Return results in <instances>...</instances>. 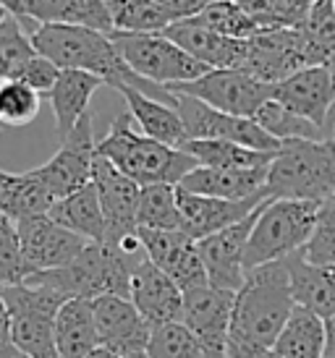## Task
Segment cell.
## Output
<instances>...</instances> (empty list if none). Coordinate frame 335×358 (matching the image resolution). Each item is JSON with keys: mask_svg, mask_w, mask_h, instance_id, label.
Here are the masks:
<instances>
[{"mask_svg": "<svg viewBox=\"0 0 335 358\" xmlns=\"http://www.w3.org/2000/svg\"><path fill=\"white\" fill-rule=\"evenodd\" d=\"M286 262L291 293L296 306H304L309 311L320 314L322 319H330L335 314V264H317L299 251L291 254Z\"/></svg>", "mask_w": 335, "mask_h": 358, "instance_id": "cb8c5ba5", "label": "cell"}, {"mask_svg": "<svg viewBox=\"0 0 335 358\" xmlns=\"http://www.w3.org/2000/svg\"><path fill=\"white\" fill-rule=\"evenodd\" d=\"M123 358H149L147 353H131V356H123Z\"/></svg>", "mask_w": 335, "mask_h": 358, "instance_id": "681fc988", "label": "cell"}, {"mask_svg": "<svg viewBox=\"0 0 335 358\" xmlns=\"http://www.w3.org/2000/svg\"><path fill=\"white\" fill-rule=\"evenodd\" d=\"M110 37L128 69L160 87L194 81L210 71L205 63L178 48L165 31H110Z\"/></svg>", "mask_w": 335, "mask_h": 358, "instance_id": "ba28073f", "label": "cell"}, {"mask_svg": "<svg viewBox=\"0 0 335 358\" xmlns=\"http://www.w3.org/2000/svg\"><path fill=\"white\" fill-rule=\"evenodd\" d=\"M21 16L37 24H76L113 31L108 0H21Z\"/></svg>", "mask_w": 335, "mask_h": 358, "instance_id": "484cf974", "label": "cell"}, {"mask_svg": "<svg viewBox=\"0 0 335 358\" xmlns=\"http://www.w3.org/2000/svg\"><path fill=\"white\" fill-rule=\"evenodd\" d=\"M131 120H134L131 113L116 115L108 134L97 141V155L110 159L134 183L139 186H152V183L178 186L199 165L197 159L184 150L168 147L144 134H137Z\"/></svg>", "mask_w": 335, "mask_h": 358, "instance_id": "3957f363", "label": "cell"}, {"mask_svg": "<svg viewBox=\"0 0 335 358\" xmlns=\"http://www.w3.org/2000/svg\"><path fill=\"white\" fill-rule=\"evenodd\" d=\"M296 29L301 34L306 48L309 66H333L335 63V3L333 0H315L312 8Z\"/></svg>", "mask_w": 335, "mask_h": 358, "instance_id": "1f68e13d", "label": "cell"}, {"mask_svg": "<svg viewBox=\"0 0 335 358\" xmlns=\"http://www.w3.org/2000/svg\"><path fill=\"white\" fill-rule=\"evenodd\" d=\"M139 241L152 264H158L178 288L194 290L210 285L205 262L199 257L197 241L184 230H149L139 228Z\"/></svg>", "mask_w": 335, "mask_h": 358, "instance_id": "2e32d148", "label": "cell"}, {"mask_svg": "<svg viewBox=\"0 0 335 358\" xmlns=\"http://www.w3.org/2000/svg\"><path fill=\"white\" fill-rule=\"evenodd\" d=\"M0 358H32V356H29V353H24V350L16 348V345L11 343L8 348H3V350H0Z\"/></svg>", "mask_w": 335, "mask_h": 358, "instance_id": "7dc6e473", "label": "cell"}, {"mask_svg": "<svg viewBox=\"0 0 335 358\" xmlns=\"http://www.w3.org/2000/svg\"><path fill=\"white\" fill-rule=\"evenodd\" d=\"M60 79V69L53 63V60L42 58L40 52L29 60V66L21 71V76L16 81H24V84H29L32 90H37L40 94L48 97L50 90L55 87V81Z\"/></svg>", "mask_w": 335, "mask_h": 358, "instance_id": "7bdbcfd3", "label": "cell"}, {"mask_svg": "<svg viewBox=\"0 0 335 358\" xmlns=\"http://www.w3.org/2000/svg\"><path fill=\"white\" fill-rule=\"evenodd\" d=\"M27 280V267L21 257L19 225L0 209V288L19 285Z\"/></svg>", "mask_w": 335, "mask_h": 358, "instance_id": "60d3db41", "label": "cell"}, {"mask_svg": "<svg viewBox=\"0 0 335 358\" xmlns=\"http://www.w3.org/2000/svg\"><path fill=\"white\" fill-rule=\"evenodd\" d=\"M55 201L34 173H8L0 170V209L11 220H29L37 215H48Z\"/></svg>", "mask_w": 335, "mask_h": 358, "instance_id": "f546056e", "label": "cell"}, {"mask_svg": "<svg viewBox=\"0 0 335 358\" xmlns=\"http://www.w3.org/2000/svg\"><path fill=\"white\" fill-rule=\"evenodd\" d=\"M301 254L317 264H335V196L320 204L315 236L301 249Z\"/></svg>", "mask_w": 335, "mask_h": 358, "instance_id": "b9f144b4", "label": "cell"}, {"mask_svg": "<svg viewBox=\"0 0 335 358\" xmlns=\"http://www.w3.org/2000/svg\"><path fill=\"white\" fill-rule=\"evenodd\" d=\"M254 120L262 126V129L275 136L278 141H291V139H309V141H325V131L317 129L312 120H306L304 115H299L294 110H288L286 105L273 97L267 100L259 113L254 115Z\"/></svg>", "mask_w": 335, "mask_h": 358, "instance_id": "8d00e7d4", "label": "cell"}, {"mask_svg": "<svg viewBox=\"0 0 335 358\" xmlns=\"http://www.w3.org/2000/svg\"><path fill=\"white\" fill-rule=\"evenodd\" d=\"M121 94L126 97L128 113L144 136L160 141V144H168V147H176V150H181L189 141L184 120H181L173 102L155 100L137 87H126Z\"/></svg>", "mask_w": 335, "mask_h": 358, "instance_id": "d4e9b609", "label": "cell"}, {"mask_svg": "<svg viewBox=\"0 0 335 358\" xmlns=\"http://www.w3.org/2000/svg\"><path fill=\"white\" fill-rule=\"evenodd\" d=\"M92 183L97 189L100 207L105 215V243L118 246L128 257L142 254V241H139V191L142 186L123 176L110 159L95 157V170H92Z\"/></svg>", "mask_w": 335, "mask_h": 358, "instance_id": "9c48e42d", "label": "cell"}, {"mask_svg": "<svg viewBox=\"0 0 335 358\" xmlns=\"http://www.w3.org/2000/svg\"><path fill=\"white\" fill-rule=\"evenodd\" d=\"M0 296L11 311L13 345L32 358H60L55 345V317L69 299L58 290L32 282L0 288Z\"/></svg>", "mask_w": 335, "mask_h": 358, "instance_id": "52a82bcc", "label": "cell"}, {"mask_svg": "<svg viewBox=\"0 0 335 358\" xmlns=\"http://www.w3.org/2000/svg\"><path fill=\"white\" fill-rule=\"evenodd\" d=\"M149 358H212L202 340L184 324V322H170L163 327L152 329V338L147 345Z\"/></svg>", "mask_w": 335, "mask_h": 358, "instance_id": "f35d334b", "label": "cell"}, {"mask_svg": "<svg viewBox=\"0 0 335 358\" xmlns=\"http://www.w3.org/2000/svg\"><path fill=\"white\" fill-rule=\"evenodd\" d=\"M128 299L134 301V306L152 324V329L170 322H181V314H184V290L158 264H152L147 254L137 257L134 262Z\"/></svg>", "mask_w": 335, "mask_h": 358, "instance_id": "ffe728a7", "label": "cell"}, {"mask_svg": "<svg viewBox=\"0 0 335 358\" xmlns=\"http://www.w3.org/2000/svg\"><path fill=\"white\" fill-rule=\"evenodd\" d=\"M259 209L252 212L247 220L236 222V225L217 230V233H212L207 238L197 241L199 257L205 262V269H207V278L212 288L238 293L241 285L247 282L244 259H247V243L257 217H259Z\"/></svg>", "mask_w": 335, "mask_h": 358, "instance_id": "ac0fdd59", "label": "cell"}, {"mask_svg": "<svg viewBox=\"0 0 335 358\" xmlns=\"http://www.w3.org/2000/svg\"><path fill=\"white\" fill-rule=\"evenodd\" d=\"M267 194L317 204L335 196V141H283L267 168Z\"/></svg>", "mask_w": 335, "mask_h": 358, "instance_id": "5b68a950", "label": "cell"}, {"mask_svg": "<svg viewBox=\"0 0 335 358\" xmlns=\"http://www.w3.org/2000/svg\"><path fill=\"white\" fill-rule=\"evenodd\" d=\"M102 87H105V81L95 76V73H87V71H60V79L55 81V87L48 94L60 139L69 136L74 126L87 115V108L92 97H95V92L102 90Z\"/></svg>", "mask_w": 335, "mask_h": 358, "instance_id": "4316f807", "label": "cell"}, {"mask_svg": "<svg viewBox=\"0 0 335 358\" xmlns=\"http://www.w3.org/2000/svg\"><path fill=\"white\" fill-rule=\"evenodd\" d=\"M95 157H97V141L92 131V115L87 113L69 136L60 139L58 152L32 173L48 189L53 201H60L92 183Z\"/></svg>", "mask_w": 335, "mask_h": 358, "instance_id": "8fae6325", "label": "cell"}, {"mask_svg": "<svg viewBox=\"0 0 335 358\" xmlns=\"http://www.w3.org/2000/svg\"><path fill=\"white\" fill-rule=\"evenodd\" d=\"M181 150L205 168H267L278 152H257L226 139H189Z\"/></svg>", "mask_w": 335, "mask_h": 358, "instance_id": "d6a6232c", "label": "cell"}, {"mask_svg": "<svg viewBox=\"0 0 335 358\" xmlns=\"http://www.w3.org/2000/svg\"><path fill=\"white\" fill-rule=\"evenodd\" d=\"M50 217L63 228L74 230L76 236L87 238L89 243H105V215L100 207V196L95 183L71 194L66 199L55 201L48 212Z\"/></svg>", "mask_w": 335, "mask_h": 358, "instance_id": "f1b7e54d", "label": "cell"}, {"mask_svg": "<svg viewBox=\"0 0 335 358\" xmlns=\"http://www.w3.org/2000/svg\"><path fill=\"white\" fill-rule=\"evenodd\" d=\"M55 345L60 358H87L100 345L95 306L87 299H69L55 317Z\"/></svg>", "mask_w": 335, "mask_h": 358, "instance_id": "83f0119b", "label": "cell"}, {"mask_svg": "<svg viewBox=\"0 0 335 358\" xmlns=\"http://www.w3.org/2000/svg\"><path fill=\"white\" fill-rule=\"evenodd\" d=\"M137 222L139 228L149 230H184V215H181V204H178V186H173V183L142 186Z\"/></svg>", "mask_w": 335, "mask_h": 358, "instance_id": "836d02e7", "label": "cell"}, {"mask_svg": "<svg viewBox=\"0 0 335 358\" xmlns=\"http://www.w3.org/2000/svg\"><path fill=\"white\" fill-rule=\"evenodd\" d=\"M34 55L37 48L32 42V31L24 29L19 16L8 13L0 21V84L19 79Z\"/></svg>", "mask_w": 335, "mask_h": 358, "instance_id": "e575fe53", "label": "cell"}, {"mask_svg": "<svg viewBox=\"0 0 335 358\" xmlns=\"http://www.w3.org/2000/svg\"><path fill=\"white\" fill-rule=\"evenodd\" d=\"M6 16H8V10H6V8H3V6H0V21L6 19ZM11 16H13V13H11Z\"/></svg>", "mask_w": 335, "mask_h": 358, "instance_id": "f907efd6", "label": "cell"}, {"mask_svg": "<svg viewBox=\"0 0 335 358\" xmlns=\"http://www.w3.org/2000/svg\"><path fill=\"white\" fill-rule=\"evenodd\" d=\"M194 19L199 24H205L207 29L217 31L223 37H231V40L247 42L262 31V27L238 6L236 0H212L207 8L202 10V13H197Z\"/></svg>", "mask_w": 335, "mask_h": 358, "instance_id": "74e56055", "label": "cell"}, {"mask_svg": "<svg viewBox=\"0 0 335 358\" xmlns=\"http://www.w3.org/2000/svg\"><path fill=\"white\" fill-rule=\"evenodd\" d=\"M333 3H335V0H333Z\"/></svg>", "mask_w": 335, "mask_h": 358, "instance_id": "11a10c76", "label": "cell"}, {"mask_svg": "<svg viewBox=\"0 0 335 358\" xmlns=\"http://www.w3.org/2000/svg\"><path fill=\"white\" fill-rule=\"evenodd\" d=\"M306 66L309 60H306V48L299 29L278 27V29H262L247 42V58L241 69L275 87Z\"/></svg>", "mask_w": 335, "mask_h": 358, "instance_id": "9a60e30c", "label": "cell"}, {"mask_svg": "<svg viewBox=\"0 0 335 358\" xmlns=\"http://www.w3.org/2000/svg\"><path fill=\"white\" fill-rule=\"evenodd\" d=\"M144 254V251H142ZM139 254V257H142ZM137 257H128L126 251L110 243H87L79 257L66 267L37 272L24 282L45 285L63 293L66 299H102V296H131V272Z\"/></svg>", "mask_w": 335, "mask_h": 358, "instance_id": "277c9868", "label": "cell"}, {"mask_svg": "<svg viewBox=\"0 0 335 358\" xmlns=\"http://www.w3.org/2000/svg\"><path fill=\"white\" fill-rule=\"evenodd\" d=\"M42 94L24 81H3L0 84V123L6 126H29L37 118Z\"/></svg>", "mask_w": 335, "mask_h": 358, "instance_id": "ab89813d", "label": "cell"}, {"mask_svg": "<svg viewBox=\"0 0 335 358\" xmlns=\"http://www.w3.org/2000/svg\"><path fill=\"white\" fill-rule=\"evenodd\" d=\"M165 90L194 97V100L205 102L215 110H223V113H231V115L254 118L259 108L267 100H273L275 87L259 81L244 69H210L199 79L173 84Z\"/></svg>", "mask_w": 335, "mask_h": 358, "instance_id": "30bf717a", "label": "cell"}, {"mask_svg": "<svg viewBox=\"0 0 335 358\" xmlns=\"http://www.w3.org/2000/svg\"><path fill=\"white\" fill-rule=\"evenodd\" d=\"M19 225V241H21V257L27 267V278L37 272L66 267L69 262L79 257L87 249V238L76 236L74 230L63 228L60 222L50 215H37V217L21 220Z\"/></svg>", "mask_w": 335, "mask_h": 358, "instance_id": "5bb4252c", "label": "cell"}, {"mask_svg": "<svg viewBox=\"0 0 335 358\" xmlns=\"http://www.w3.org/2000/svg\"><path fill=\"white\" fill-rule=\"evenodd\" d=\"M32 42L42 58L53 60L60 71H87L105 81V87L123 92L126 87L147 92L149 97L173 102V92L137 76L116 50L108 31L76 27V24H42L32 29Z\"/></svg>", "mask_w": 335, "mask_h": 358, "instance_id": "7a4b0ae2", "label": "cell"}, {"mask_svg": "<svg viewBox=\"0 0 335 358\" xmlns=\"http://www.w3.org/2000/svg\"><path fill=\"white\" fill-rule=\"evenodd\" d=\"M265 358H280V356H278V353H273V350H270V353H267Z\"/></svg>", "mask_w": 335, "mask_h": 358, "instance_id": "816d5d0a", "label": "cell"}, {"mask_svg": "<svg viewBox=\"0 0 335 358\" xmlns=\"http://www.w3.org/2000/svg\"><path fill=\"white\" fill-rule=\"evenodd\" d=\"M173 97H176L173 105L184 120L189 139H226L257 152H280L283 147V141L270 136L254 118L231 115V113L210 108L205 102L186 97V94H176V92H173Z\"/></svg>", "mask_w": 335, "mask_h": 358, "instance_id": "7c38bea8", "label": "cell"}, {"mask_svg": "<svg viewBox=\"0 0 335 358\" xmlns=\"http://www.w3.org/2000/svg\"><path fill=\"white\" fill-rule=\"evenodd\" d=\"M0 6L8 10V13H13V16L24 19V16H21V0H0Z\"/></svg>", "mask_w": 335, "mask_h": 358, "instance_id": "c3c4849f", "label": "cell"}, {"mask_svg": "<svg viewBox=\"0 0 335 358\" xmlns=\"http://www.w3.org/2000/svg\"><path fill=\"white\" fill-rule=\"evenodd\" d=\"M158 3H160V6H163V0H158ZM163 8H165V6H163ZM168 10V8H165Z\"/></svg>", "mask_w": 335, "mask_h": 358, "instance_id": "f5cc1de1", "label": "cell"}, {"mask_svg": "<svg viewBox=\"0 0 335 358\" xmlns=\"http://www.w3.org/2000/svg\"><path fill=\"white\" fill-rule=\"evenodd\" d=\"M325 358H335V314L325 319Z\"/></svg>", "mask_w": 335, "mask_h": 358, "instance_id": "f6af8a7d", "label": "cell"}, {"mask_svg": "<svg viewBox=\"0 0 335 358\" xmlns=\"http://www.w3.org/2000/svg\"><path fill=\"white\" fill-rule=\"evenodd\" d=\"M273 97L312 120L317 129L325 131L327 139H335V73L330 66H306L296 71L294 76L275 84Z\"/></svg>", "mask_w": 335, "mask_h": 358, "instance_id": "4fadbf2b", "label": "cell"}, {"mask_svg": "<svg viewBox=\"0 0 335 358\" xmlns=\"http://www.w3.org/2000/svg\"><path fill=\"white\" fill-rule=\"evenodd\" d=\"M92 306H95L100 345L116 350L121 356L147 353L152 324L142 317L134 301L121 299V296H102L92 301Z\"/></svg>", "mask_w": 335, "mask_h": 358, "instance_id": "d6986e66", "label": "cell"}, {"mask_svg": "<svg viewBox=\"0 0 335 358\" xmlns=\"http://www.w3.org/2000/svg\"><path fill=\"white\" fill-rule=\"evenodd\" d=\"M270 199V194H257L252 199H215V196H199L178 189V204L184 215V230L194 241H202L223 228H231L241 220H247L252 212L262 207Z\"/></svg>", "mask_w": 335, "mask_h": 358, "instance_id": "44dd1931", "label": "cell"}, {"mask_svg": "<svg viewBox=\"0 0 335 358\" xmlns=\"http://www.w3.org/2000/svg\"><path fill=\"white\" fill-rule=\"evenodd\" d=\"M13 343V327H11V311L6 306V299L0 296V350Z\"/></svg>", "mask_w": 335, "mask_h": 358, "instance_id": "ee69618b", "label": "cell"}, {"mask_svg": "<svg viewBox=\"0 0 335 358\" xmlns=\"http://www.w3.org/2000/svg\"><path fill=\"white\" fill-rule=\"evenodd\" d=\"M273 353L280 358H325V319L304 306H294Z\"/></svg>", "mask_w": 335, "mask_h": 358, "instance_id": "4dcf8cb0", "label": "cell"}, {"mask_svg": "<svg viewBox=\"0 0 335 358\" xmlns=\"http://www.w3.org/2000/svg\"><path fill=\"white\" fill-rule=\"evenodd\" d=\"M270 168V165H267ZM267 168H197L178 183L181 191L215 199H252L267 191Z\"/></svg>", "mask_w": 335, "mask_h": 358, "instance_id": "603a6c76", "label": "cell"}, {"mask_svg": "<svg viewBox=\"0 0 335 358\" xmlns=\"http://www.w3.org/2000/svg\"><path fill=\"white\" fill-rule=\"evenodd\" d=\"M87 358H123V356H121V353H116V350L105 348V345H97V348L92 350Z\"/></svg>", "mask_w": 335, "mask_h": 358, "instance_id": "bcb514c9", "label": "cell"}, {"mask_svg": "<svg viewBox=\"0 0 335 358\" xmlns=\"http://www.w3.org/2000/svg\"><path fill=\"white\" fill-rule=\"evenodd\" d=\"M113 31H165L176 21L158 0H108Z\"/></svg>", "mask_w": 335, "mask_h": 358, "instance_id": "d590c367", "label": "cell"}, {"mask_svg": "<svg viewBox=\"0 0 335 358\" xmlns=\"http://www.w3.org/2000/svg\"><path fill=\"white\" fill-rule=\"evenodd\" d=\"M333 141H335V139H333Z\"/></svg>", "mask_w": 335, "mask_h": 358, "instance_id": "9f6ffc18", "label": "cell"}, {"mask_svg": "<svg viewBox=\"0 0 335 358\" xmlns=\"http://www.w3.org/2000/svg\"><path fill=\"white\" fill-rule=\"evenodd\" d=\"M294 306L286 262L262 264L247 272V282L233 303L228 358H265L275 348Z\"/></svg>", "mask_w": 335, "mask_h": 358, "instance_id": "6da1fadb", "label": "cell"}, {"mask_svg": "<svg viewBox=\"0 0 335 358\" xmlns=\"http://www.w3.org/2000/svg\"><path fill=\"white\" fill-rule=\"evenodd\" d=\"M317 217H320L317 201L270 196L259 209V217L249 236L247 259H244L247 272L299 254L315 236Z\"/></svg>", "mask_w": 335, "mask_h": 358, "instance_id": "8992f818", "label": "cell"}, {"mask_svg": "<svg viewBox=\"0 0 335 358\" xmlns=\"http://www.w3.org/2000/svg\"><path fill=\"white\" fill-rule=\"evenodd\" d=\"M165 34L176 42L178 48L205 63L207 69H241L247 58V42L231 40L217 31L207 29L205 24H199L194 16L184 21H176L173 27H168Z\"/></svg>", "mask_w": 335, "mask_h": 358, "instance_id": "7402d4cb", "label": "cell"}, {"mask_svg": "<svg viewBox=\"0 0 335 358\" xmlns=\"http://www.w3.org/2000/svg\"><path fill=\"white\" fill-rule=\"evenodd\" d=\"M233 303H236L233 290L212 288V285H202L184 293L181 322L202 340V345L212 358H228Z\"/></svg>", "mask_w": 335, "mask_h": 358, "instance_id": "e0dca14e", "label": "cell"}, {"mask_svg": "<svg viewBox=\"0 0 335 358\" xmlns=\"http://www.w3.org/2000/svg\"><path fill=\"white\" fill-rule=\"evenodd\" d=\"M330 69H333V73H335V63H333V66H330Z\"/></svg>", "mask_w": 335, "mask_h": 358, "instance_id": "db71d44e", "label": "cell"}]
</instances>
